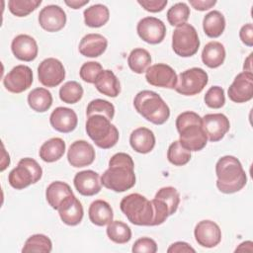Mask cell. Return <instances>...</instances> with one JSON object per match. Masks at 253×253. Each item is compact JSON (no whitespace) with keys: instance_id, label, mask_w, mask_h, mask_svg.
<instances>
[{"instance_id":"49","label":"cell","mask_w":253,"mask_h":253,"mask_svg":"<svg viewBox=\"0 0 253 253\" xmlns=\"http://www.w3.org/2000/svg\"><path fill=\"white\" fill-rule=\"evenodd\" d=\"M64 3H65L68 7H70V8H72V9L76 10V9H80V8L83 7L84 5L88 4V3H89V0H83V1H81V0H70V1H69V0H65Z\"/></svg>"},{"instance_id":"18","label":"cell","mask_w":253,"mask_h":253,"mask_svg":"<svg viewBox=\"0 0 253 253\" xmlns=\"http://www.w3.org/2000/svg\"><path fill=\"white\" fill-rule=\"evenodd\" d=\"M39 24L46 32H58L66 24V14L58 5H47L40 11Z\"/></svg>"},{"instance_id":"10","label":"cell","mask_w":253,"mask_h":253,"mask_svg":"<svg viewBox=\"0 0 253 253\" xmlns=\"http://www.w3.org/2000/svg\"><path fill=\"white\" fill-rule=\"evenodd\" d=\"M39 81L45 87H56L65 78V69L60 60L54 57L43 59L38 66Z\"/></svg>"},{"instance_id":"43","label":"cell","mask_w":253,"mask_h":253,"mask_svg":"<svg viewBox=\"0 0 253 253\" xmlns=\"http://www.w3.org/2000/svg\"><path fill=\"white\" fill-rule=\"evenodd\" d=\"M103 71L102 65L97 61H88L80 67L79 75L81 79L87 83H94L98 75Z\"/></svg>"},{"instance_id":"5","label":"cell","mask_w":253,"mask_h":253,"mask_svg":"<svg viewBox=\"0 0 253 253\" xmlns=\"http://www.w3.org/2000/svg\"><path fill=\"white\" fill-rule=\"evenodd\" d=\"M120 208L126 218L135 225L152 226L154 211L147 198L138 193H132L124 197L120 203Z\"/></svg>"},{"instance_id":"3","label":"cell","mask_w":253,"mask_h":253,"mask_svg":"<svg viewBox=\"0 0 253 253\" xmlns=\"http://www.w3.org/2000/svg\"><path fill=\"white\" fill-rule=\"evenodd\" d=\"M215 174L216 187L224 194L236 193L247 183V176L240 161L232 155H225L217 160Z\"/></svg>"},{"instance_id":"27","label":"cell","mask_w":253,"mask_h":253,"mask_svg":"<svg viewBox=\"0 0 253 253\" xmlns=\"http://www.w3.org/2000/svg\"><path fill=\"white\" fill-rule=\"evenodd\" d=\"M225 48L223 44L216 41L208 42L202 51V60L210 68L219 67L225 59Z\"/></svg>"},{"instance_id":"21","label":"cell","mask_w":253,"mask_h":253,"mask_svg":"<svg viewBox=\"0 0 253 253\" xmlns=\"http://www.w3.org/2000/svg\"><path fill=\"white\" fill-rule=\"evenodd\" d=\"M73 184L77 192L86 197L94 196L102 189L101 178L99 174L93 170H84L76 173Z\"/></svg>"},{"instance_id":"30","label":"cell","mask_w":253,"mask_h":253,"mask_svg":"<svg viewBox=\"0 0 253 253\" xmlns=\"http://www.w3.org/2000/svg\"><path fill=\"white\" fill-rule=\"evenodd\" d=\"M203 29L209 38H218L225 29V18L217 10L209 12L203 20Z\"/></svg>"},{"instance_id":"37","label":"cell","mask_w":253,"mask_h":253,"mask_svg":"<svg viewBox=\"0 0 253 253\" xmlns=\"http://www.w3.org/2000/svg\"><path fill=\"white\" fill-rule=\"evenodd\" d=\"M167 158L171 164L183 166L191 160V151L182 146L179 140H175L168 147Z\"/></svg>"},{"instance_id":"36","label":"cell","mask_w":253,"mask_h":253,"mask_svg":"<svg viewBox=\"0 0 253 253\" xmlns=\"http://www.w3.org/2000/svg\"><path fill=\"white\" fill-rule=\"evenodd\" d=\"M83 88L77 81H67L59 89V98L66 104H75L83 96Z\"/></svg>"},{"instance_id":"41","label":"cell","mask_w":253,"mask_h":253,"mask_svg":"<svg viewBox=\"0 0 253 253\" xmlns=\"http://www.w3.org/2000/svg\"><path fill=\"white\" fill-rule=\"evenodd\" d=\"M155 198L162 200L167 205V207L169 208L170 215L174 214L178 210L180 204V195L176 188L171 186L163 187L157 191V193L155 194Z\"/></svg>"},{"instance_id":"44","label":"cell","mask_w":253,"mask_h":253,"mask_svg":"<svg viewBox=\"0 0 253 253\" xmlns=\"http://www.w3.org/2000/svg\"><path fill=\"white\" fill-rule=\"evenodd\" d=\"M131 251L136 253H155L157 251V244L152 238L141 237L133 243Z\"/></svg>"},{"instance_id":"9","label":"cell","mask_w":253,"mask_h":253,"mask_svg":"<svg viewBox=\"0 0 253 253\" xmlns=\"http://www.w3.org/2000/svg\"><path fill=\"white\" fill-rule=\"evenodd\" d=\"M208 82L209 75L203 68L192 67L179 74L174 89L181 95L194 96L201 93Z\"/></svg>"},{"instance_id":"1","label":"cell","mask_w":253,"mask_h":253,"mask_svg":"<svg viewBox=\"0 0 253 253\" xmlns=\"http://www.w3.org/2000/svg\"><path fill=\"white\" fill-rule=\"evenodd\" d=\"M101 183L105 188L118 193L131 189L135 184L131 156L125 152L114 154L109 160V168L101 176Z\"/></svg>"},{"instance_id":"26","label":"cell","mask_w":253,"mask_h":253,"mask_svg":"<svg viewBox=\"0 0 253 253\" xmlns=\"http://www.w3.org/2000/svg\"><path fill=\"white\" fill-rule=\"evenodd\" d=\"M96 89L103 95L115 98L121 92V84L112 70H103L94 82Z\"/></svg>"},{"instance_id":"12","label":"cell","mask_w":253,"mask_h":253,"mask_svg":"<svg viewBox=\"0 0 253 253\" xmlns=\"http://www.w3.org/2000/svg\"><path fill=\"white\" fill-rule=\"evenodd\" d=\"M137 35L147 43L157 44L160 43L166 35L165 24L155 17H144L136 26Z\"/></svg>"},{"instance_id":"33","label":"cell","mask_w":253,"mask_h":253,"mask_svg":"<svg viewBox=\"0 0 253 253\" xmlns=\"http://www.w3.org/2000/svg\"><path fill=\"white\" fill-rule=\"evenodd\" d=\"M151 63L150 53L141 47L134 48L130 51L127 57V64L129 68L137 74H141L147 70Z\"/></svg>"},{"instance_id":"2","label":"cell","mask_w":253,"mask_h":253,"mask_svg":"<svg viewBox=\"0 0 253 253\" xmlns=\"http://www.w3.org/2000/svg\"><path fill=\"white\" fill-rule=\"evenodd\" d=\"M176 127L179 132V141L190 151L202 150L208 142V136L203 128L202 118L195 112L186 111L176 119Z\"/></svg>"},{"instance_id":"45","label":"cell","mask_w":253,"mask_h":253,"mask_svg":"<svg viewBox=\"0 0 253 253\" xmlns=\"http://www.w3.org/2000/svg\"><path fill=\"white\" fill-rule=\"evenodd\" d=\"M137 3L146 11L157 13L164 10L168 1L167 0H138Z\"/></svg>"},{"instance_id":"22","label":"cell","mask_w":253,"mask_h":253,"mask_svg":"<svg viewBox=\"0 0 253 253\" xmlns=\"http://www.w3.org/2000/svg\"><path fill=\"white\" fill-rule=\"evenodd\" d=\"M49 123L55 130L62 133H68L76 128L78 118L72 109L57 107L50 114Z\"/></svg>"},{"instance_id":"15","label":"cell","mask_w":253,"mask_h":253,"mask_svg":"<svg viewBox=\"0 0 253 253\" xmlns=\"http://www.w3.org/2000/svg\"><path fill=\"white\" fill-rule=\"evenodd\" d=\"M202 123L208 139L211 142L222 139L230 127L229 120L221 113L207 114L202 118Z\"/></svg>"},{"instance_id":"28","label":"cell","mask_w":253,"mask_h":253,"mask_svg":"<svg viewBox=\"0 0 253 253\" xmlns=\"http://www.w3.org/2000/svg\"><path fill=\"white\" fill-rule=\"evenodd\" d=\"M65 142L60 137H52L44 141L39 151L41 159L44 162L51 163L59 160L65 152Z\"/></svg>"},{"instance_id":"23","label":"cell","mask_w":253,"mask_h":253,"mask_svg":"<svg viewBox=\"0 0 253 253\" xmlns=\"http://www.w3.org/2000/svg\"><path fill=\"white\" fill-rule=\"evenodd\" d=\"M108 46L107 39L101 34H87L79 42V52L86 57L102 55Z\"/></svg>"},{"instance_id":"34","label":"cell","mask_w":253,"mask_h":253,"mask_svg":"<svg viewBox=\"0 0 253 253\" xmlns=\"http://www.w3.org/2000/svg\"><path fill=\"white\" fill-rule=\"evenodd\" d=\"M107 235L115 243L125 244L131 238V230L129 226L120 220H112L107 226Z\"/></svg>"},{"instance_id":"46","label":"cell","mask_w":253,"mask_h":253,"mask_svg":"<svg viewBox=\"0 0 253 253\" xmlns=\"http://www.w3.org/2000/svg\"><path fill=\"white\" fill-rule=\"evenodd\" d=\"M239 38L245 45L247 46L253 45V25L251 23L245 24L244 26L241 27L239 31Z\"/></svg>"},{"instance_id":"24","label":"cell","mask_w":253,"mask_h":253,"mask_svg":"<svg viewBox=\"0 0 253 253\" xmlns=\"http://www.w3.org/2000/svg\"><path fill=\"white\" fill-rule=\"evenodd\" d=\"M129 143L131 148L137 153H149L155 146V135L147 127H137L130 133Z\"/></svg>"},{"instance_id":"31","label":"cell","mask_w":253,"mask_h":253,"mask_svg":"<svg viewBox=\"0 0 253 253\" xmlns=\"http://www.w3.org/2000/svg\"><path fill=\"white\" fill-rule=\"evenodd\" d=\"M83 15L85 25L90 28H100L104 26L110 18L109 9L103 4H94L86 8Z\"/></svg>"},{"instance_id":"25","label":"cell","mask_w":253,"mask_h":253,"mask_svg":"<svg viewBox=\"0 0 253 253\" xmlns=\"http://www.w3.org/2000/svg\"><path fill=\"white\" fill-rule=\"evenodd\" d=\"M88 215L90 221L98 226L108 225L114 217L113 209L104 200H95L92 202L88 210Z\"/></svg>"},{"instance_id":"48","label":"cell","mask_w":253,"mask_h":253,"mask_svg":"<svg viewBox=\"0 0 253 253\" xmlns=\"http://www.w3.org/2000/svg\"><path fill=\"white\" fill-rule=\"evenodd\" d=\"M190 5L198 11H206L212 8L215 4V0H189Z\"/></svg>"},{"instance_id":"16","label":"cell","mask_w":253,"mask_h":253,"mask_svg":"<svg viewBox=\"0 0 253 253\" xmlns=\"http://www.w3.org/2000/svg\"><path fill=\"white\" fill-rule=\"evenodd\" d=\"M195 239L199 245L212 248L221 241V230L217 223L210 219L199 221L194 229Z\"/></svg>"},{"instance_id":"13","label":"cell","mask_w":253,"mask_h":253,"mask_svg":"<svg viewBox=\"0 0 253 253\" xmlns=\"http://www.w3.org/2000/svg\"><path fill=\"white\" fill-rule=\"evenodd\" d=\"M145 79L152 86L174 89L177 84L178 76L170 65L157 63L147 68L145 71Z\"/></svg>"},{"instance_id":"20","label":"cell","mask_w":253,"mask_h":253,"mask_svg":"<svg viewBox=\"0 0 253 253\" xmlns=\"http://www.w3.org/2000/svg\"><path fill=\"white\" fill-rule=\"evenodd\" d=\"M11 49L16 58L22 61H33L38 56L39 47L36 40L25 34L15 37L11 43Z\"/></svg>"},{"instance_id":"50","label":"cell","mask_w":253,"mask_h":253,"mask_svg":"<svg viewBox=\"0 0 253 253\" xmlns=\"http://www.w3.org/2000/svg\"><path fill=\"white\" fill-rule=\"evenodd\" d=\"M252 55H253V53L251 52L244 61L243 71H245V72H252Z\"/></svg>"},{"instance_id":"38","label":"cell","mask_w":253,"mask_h":253,"mask_svg":"<svg viewBox=\"0 0 253 253\" xmlns=\"http://www.w3.org/2000/svg\"><path fill=\"white\" fill-rule=\"evenodd\" d=\"M93 115H102L109 119L110 121L113 120L115 116V107L114 105L103 99H95L92 100L86 109V116L91 117Z\"/></svg>"},{"instance_id":"40","label":"cell","mask_w":253,"mask_h":253,"mask_svg":"<svg viewBox=\"0 0 253 253\" xmlns=\"http://www.w3.org/2000/svg\"><path fill=\"white\" fill-rule=\"evenodd\" d=\"M41 4V0H10L8 2V8L16 17H26Z\"/></svg>"},{"instance_id":"14","label":"cell","mask_w":253,"mask_h":253,"mask_svg":"<svg viewBox=\"0 0 253 253\" xmlns=\"http://www.w3.org/2000/svg\"><path fill=\"white\" fill-rule=\"evenodd\" d=\"M228 97L234 103H245L253 98V73L240 72L228 87Z\"/></svg>"},{"instance_id":"39","label":"cell","mask_w":253,"mask_h":253,"mask_svg":"<svg viewBox=\"0 0 253 253\" xmlns=\"http://www.w3.org/2000/svg\"><path fill=\"white\" fill-rule=\"evenodd\" d=\"M190 8L184 2H178L167 11V20L171 26H181L185 24L190 16Z\"/></svg>"},{"instance_id":"17","label":"cell","mask_w":253,"mask_h":253,"mask_svg":"<svg viewBox=\"0 0 253 253\" xmlns=\"http://www.w3.org/2000/svg\"><path fill=\"white\" fill-rule=\"evenodd\" d=\"M95 149L86 140H76L71 143L67 151V160L75 168L91 165L95 160Z\"/></svg>"},{"instance_id":"11","label":"cell","mask_w":253,"mask_h":253,"mask_svg":"<svg viewBox=\"0 0 253 253\" xmlns=\"http://www.w3.org/2000/svg\"><path fill=\"white\" fill-rule=\"evenodd\" d=\"M33 83V71L24 64L13 67L3 78L5 88L15 94L22 93L29 89Z\"/></svg>"},{"instance_id":"35","label":"cell","mask_w":253,"mask_h":253,"mask_svg":"<svg viewBox=\"0 0 253 253\" xmlns=\"http://www.w3.org/2000/svg\"><path fill=\"white\" fill-rule=\"evenodd\" d=\"M52 250V242L44 234H34L30 236L22 248V252L49 253Z\"/></svg>"},{"instance_id":"7","label":"cell","mask_w":253,"mask_h":253,"mask_svg":"<svg viewBox=\"0 0 253 253\" xmlns=\"http://www.w3.org/2000/svg\"><path fill=\"white\" fill-rule=\"evenodd\" d=\"M42 169L33 158H22L8 175V182L16 190H23L41 180Z\"/></svg>"},{"instance_id":"32","label":"cell","mask_w":253,"mask_h":253,"mask_svg":"<svg viewBox=\"0 0 253 253\" xmlns=\"http://www.w3.org/2000/svg\"><path fill=\"white\" fill-rule=\"evenodd\" d=\"M28 104L38 113L46 112L52 105V95L45 88H35L28 94Z\"/></svg>"},{"instance_id":"19","label":"cell","mask_w":253,"mask_h":253,"mask_svg":"<svg viewBox=\"0 0 253 253\" xmlns=\"http://www.w3.org/2000/svg\"><path fill=\"white\" fill-rule=\"evenodd\" d=\"M57 211L62 222L70 226L79 224L84 215L82 204L74 194L65 198L59 205Z\"/></svg>"},{"instance_id":"4","label":"cell","mask_w":253,"mask_h":253,"mask_svg":"<svg viewBox=\"0 0 253 253\" xmlns=\"http://www.w3.org/2000/svg\"><path fill=\"white\" fill-rule=\"evenodd\" d=\"M133 106L138 114L154 125H163L170 117L168 105L154 91L138 92L134 97Z\"/></svg>"},{"instance_id":"42","label":"cell","mask_w":253,"mask_h":253,"mask_svg":"<svg viewBox=\"0 0 253 253\" xmlns=\"http://www.w3.org/2000/svg\"><path fill=\"white\" fill-rule=\"evenodd\" d=\"M204 100L208 107L211 109H219L223 107L225 103L224 90L219 86H212L207 91Z\"/></svg>"},{"instance_id":"8","label":"cell","mask_w":253,"mask_h":253,"mask_svg":"<svg viewBox=\"0 0 253 253\" xmlns=\"http://www.w3.org/2000/svg\"><path fill=\"white\" fill-rule=\"evenodd\" d=\"M200 40L196 29L190 24L176 27L172 35V48L181 57H190L197 53Z\"/></svg>"},{"instance_id":"47","label":"cell","mask_w":253,"mask_h":253,"mask_svg":"<svg viewBox=\"0 0 253 253\" xmlns=\"http://www.w3.org/2000/svg\"><path fill=\"white\" fill-rule=\"evenodd\" d=\"M168 253H189V252H193L195 253L196 250L190 246L187 242L184 241H177L172 243L168 249H167Z\"/></svg>"},{"instance_id":"6","label":"cell","mask_w":253,"mask_h":253,"mask_svg":"<svg viewBox=\"0 0 253 253\" xmlns=\"http://www.w3.org/2000/svg\"><path fill=\"white\" fill-rule=\"evenodd\" d=\"M86 132L94 143L103 149L115 146L119 140L120 133L116 126L102 115L88 117L86 122Z\"/></svg>"},{"instance_id":"29","label":"cell","mask_w":253,"mask_h":253,"mask_svg":"<svg viewBox=\"0 0 253 253\" xmlns=\"http://www.w3.org/2000/svg\"><path fill=\"white\" fill-rule=\"evenodd\" d=\"M72 194L73 192L70 186L67 183L61 181H54L50 183L45 190L46 201L48 205L54 210H57L61 202Z\"/></svg>"}]
</instances>
